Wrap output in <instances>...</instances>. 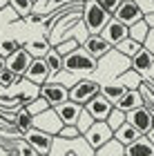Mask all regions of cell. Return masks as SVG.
Listing matches in <instances>:
<instances>
[{
	"instance_id": "obj_15",
	"label": "cell",
	"mask_w": 154,
	"mask_h": 156,
	"mask_svg": "<svg viewBox=\"0 0 154 156\" xmlns=\"http://www.w3.org/2000/svg\"><path fill=\"white\" fill-rule=\"evenodd\" d=\"M25 78L31 80V83H36V85H45L52 78V69L47 65V60L45 58H34L29 69H27V74H25Z\"/></svg>"
},
{
	"instance_id": "obj_13",
	"label": "cell",
	"mask_w": 154,
	"mask_h": 156,
	"mask_svg": "<svg viewBox=\"0 0 154 156\" xmlns=\"http://www.w3.org/2000/svg\"><path fill=\"white\" fill-rule=\"evenodd\" d=\"M31 60H34V56L27 51V47L23 45L20 49H16L9 58H7V67L9 69H13L20 78H25V74H27V69H29V65H31Z\"/></svg>"
},
{
	"instance_id": "obj_24",
	"label": "cell",
	"mask_w": 154,
	"mask_h": 156,
	"mask_svg": "<svg viewBox=\"0 0 154 156\" xmlns=\"http://www.w3.org/2000/svg\"><path fill=\"white\" fill-rule=\"evenodd\" d=\"M45 60H47V65L52 69V76H58V74L65 72V56H63L56 47L49 49V54L45 56Z\"/></svg>"
},
{
	"instance_id": "obj_10",
	"label": "cell",
	"mask_w": 154,
	"mask_h": 156,
	"mask_svg": "<svg viewBox=\"0 0 154 156\" xmlns=\"http://www.w3.org/2000/svg\"><path fill=\"white\" fill-rule=\"evenodd\" d=\"M40 94H43L54 107L60 105V103H65V101H69V87L58 83V80H47L45 85H40Z\"/></svg>"
},
{
	"instance_id": "obj_29",
	"label": "cell",
	"mask_w": 154,
	"mask_h": 156,
	"mask_svg": "<svg viewBox=\"0 0 154 156\" xmlns=\"http://www.w3.org/2000/svg\"><path fill=\"white\" fill-rule=\"evenodd\" d=\"M25 107H27V109H29V112H31V114H34V116H38V114H43V112H47V109H49V107H54V105H52L49 101H47V98H45L43 94H38L36 98H31V101H29V103H27V105H25Z\"/></svg>"
},
{
	"instance_id": "obj_38",
	"label": "cell",
	"mask_w": 154,
	"mask_h": 156,
	"mask_svg": "<svg viewBox=\"0 0 154 156\" xmlns=\"http://www.w3.org/2000/svg\"><path fill=\"white\" fill-rule=\"evenodd\" d=\"M138 5H141V9L145 11V13H150V11H154V0H136Z\"/></svg>"
},
{
	"instance_id": "obj_7",
	"label": "cell",
	"mask_w": 154,
	"mask_h": 156,
	"mask_svg": "<svg viewBox=\"0 0 154 156\" xmlns=\"http://www.w3.org/2000/svg\"><path fill=\"white\" fill-rule=\"evenodd\" d=\"M114 107H116V103L109 101L103 91H101V94H96L94 98H89V101L85 103V109H87L96 120H107V116L112 114V109H114Z\"/></svg>"
},
{
	"instance_id": "obj_5",
	"label": "cell",
	"mask_w": 154,
	"mask_h": 156,
	"mask_svg": "<svg viewBox=\"0 0 154 156\" xmlns=\"http://www.w3.org/2000/svg\"><path fill=\"white\" fill-rule=\"evenodd\" d=\"M56 140H60L65 147L60 145H54L52 154H94V147L87 143L85 134L83 136H76V138H65V136H56Z\"/></svg>"
},
{
	"instance_id": "obj_26",
	"label": "cell",
	"mask_w": 154,
	"mask_h": 156,
	"mask_svg": "<svg viewBox=\"0 0 154 156\" xmlns=\"http://www.w3.org/2000/svg\"><path fill=\"white\" fill-rule=\"evenodd\" d=\"M34 118H36V116H34L31 112L23 105V107H20V109L16 112V120H13V125H16L18 129L25 134V132H29L31 127H34Z\"/></svg>"
},
{
	"instance_id": "obj_23",
	"label": "cell",
	"mask_w": 154,
	"mask_h": 156,
	"mask_svg": "<svg viewBox=\"0 0 154 156\" xmlns=\"http://www.w3.org/2000/svg\"><path fill=\"white\" fill-rule=\"evenodd\" d=\"M96 154H101V156H127V147L114 136V138H109L105 145H101L98 150H96Z\"/></svg>"
},
{
	"instance_id": "obj_43",
	"label": "cell",
	"mask_w": 154,
	"mask_h": 156,
	"mask_svg": "<svg viewBox=\"0 0 154 156\" xmlns=\"http://www.w3.org/2000/svg\"><path fill=\"white\" fill-rule=\"evenodd\" d=\"M148 138H150V140H152V143H154V127H152V129L148 132Z\"/></svg>"
},
{
	"instance_id": "obj_3",
	"label": "cell",
	"mask_w": 154,
	"mask_h": 156,
	"mask_svg": "<svg viewBox=\"0 0 154 156\" xmlns=\"http://www.w3.org/2000/svg\"><path fill=\"white\" fill-rule=\"evenodd\" d=\"M103 85L92 80V78H81V80H76L72 87H69V98L81 105H85L89 98H94L96 94H101Z\"/></svg>"
},
{
	"instance_id": "obj_45",
	"label": "cell",
	"mask_w": 154,
	"mask_h": 156,
	"mask_svg": "<svg viewBox=\"0 0 154 156\" xmlns=\"http://www.w3.org/2000/svg\"><path fill=\"white\" fill-rule=\"evenodd\" d=\"M152 78H154V76H152Z\"/></svg>"
},
{
	"instance_id": "obj_11",
	"label": "cell",
	"mask_w": 154,
	"mask_h": 156,
	"mask_svg": "<svg viewBox=\"0 0 154 156\" xmlns=\"http://www.w3.org/2000/svg\"><path fill=\"white\" fill-rule=\"evenodd\" d=\"M34 125L40 127V129H45V132H49V134H54V136H58L65 123H63V118L58 116V112L54 107H49L47 112H43V114H38L34 118Z\"/></svg>"
},
{
	"instance_id": "obj_41",
	"label": "cell",
	"mask_w": 154,
	"mask_h": 156,
	"mask_svg": "<svg viewBox=\"0 0 154 156\" xmlns=\"http://www.w3.org/2000/svg\"><path fill=\"white\" fill-rule=\"evenodd\" d=\"M7 7H9V0H0V13H2Z\"/></svg>"
},
{
	"instance_id": "obj_31",
	"label": "cell",
	"mask_w": 154,
	"mask_h": 156,
	"mask_svg": "<svg viewBox=\"0 0 154 156\" xmlns=\"http://www.w3.org/2000/svg\"><path fill=\"white\" fill-rule=\"evenodd\" d=\"M20 80V76L13 72V69H9V67H5L2 72H0V94H2L5 89H9V87H13Z\"/></svg>"
},
{
	"instance_id": "obj_33",
	"label": "cell",
	"mask_w": 154,
	"mask_h": 156,
	"mask_svg": "<svg viewBox=\"0 0 154 156\" xmlns=\"http://www.w3.org/2000/svg\"><path fill=\"white\" fill-rule=\"evenodd\" d=\"M125 120H127V112H123L121 107H114V109H112V114L107 116V123H109V127H112L114 132L125 123Z\"/></svg>"
},
{
	"instance_id": "obj_44",
	"label": "cell",
	"mask_w": 154,
	"mask_h": 156,
	"mask_svg": "<svg viewBox=\"0 0 154 156\" xmlns=\"http://www.w3.org/2000/svg\"><path fill=\"white\" fill-rule=\"evenodd\" d=\"M34 2H38V0H34Z\"/></svg>"
},
{
	"instance_id": "obj_34",
	"label": "cell",
	"mask_w": 154,
	"mask_h": 156,
	"mask_svg": "<svg viewBox=\"0 0 154 156\" xmlns=\"http://www.w3.org/2000/svg\"><path fill=\"white\" fill-rule=\"evenodd\" d=\"M54 47L58 49V51H60L63 56H67L69 51H74L76 47H81V40H76V38L72 36V38H65L63 42H58V45H54Z\"/></svg>"
},
{
	"instance_id": "obj_20",
	"label": "cell",
	"mask_w": 154,
	"mask_h": 156,
	"mask_svg": "<svg viewBox=\"0 0 154 156\" xmlns=\"http://www.w3.org/2000/svg\"><path fill=\"white\" fill-rule=\"evenodd\" d=\"M130 156H154V143L148 138V134H143L141 138H136L134 143L127 145Z\"/></svg>"
},
{
	"instance_id": "obj_1",
	"label": "cell",
	"mask_w": 154,
	"mask_h": 156,
	"mask_svg": "<svg viewBox=\"0 0 154 156\" xmlns=\"http://www.w3.org/2000/svg\"><path fill=\"white\" fill-rule=\"evenodd\" d=\"M96 69H98V58H94L83 45L65 56V72L67 74H92Z\"/></svg>"
},
{
	"instance_id": "obj_16",
	"label": "cell",
	"mask_w": 154,
	"mask_h": 156,
	"mask_svg": "<svg viewBox=\"0 0 154 156\" xmlns=\"http://www.w3.org/2000/svg\"><path fill=\"white\" fill-rule=\"evenodd\" d=\"M83 47L87 49L89 54L94 56V58H105L107 56V51H112V45H109V40H105L101 34H89V36L85 38V42H83Z\"/></svg>"
},
{
	"instance_id": "obj_37",
	"label": "cell",
	"mask_w": 154,
	"mask_h": 156,
	"mask_svg": "<svg viewBox=\"0 0 154 156\" xmlns=\"http://www.w3.org/2000/svg\"><path fill=\"white\" fill-rule=\"evenodd\" d=\"M98 2L103 5V9L107 11L109 16H114V13H116V9L121 7V2H123V0H98Z\"/></svg>"
},
{
	"instance_id": "obj_22",
	"label": "cell",
	"mask_w": 154,
	"mask_h": 156,
	"mask_svg": "<svg viewBox=\"0 0 154 156\" xmlns=\"http://www.w3.org/2000/svg\"><path fill=\"white\" fill-rule=\"evenodd\" d=\"M141 47H143V42H138V40H134L132 36H127L125 40H121V42H118V45H116L114 49H116V51L121 54V56H125L127 60H132V58H134V56H136L138 51H141Z\"/></svg>"
},
{
	"instance_id": "obj_40",
	"label": "cell",
	"mask_w": 154,
	"mask_h": 156,
	"mask_svg": "<svg viewBox=\"0 0 154 156\" xmlns=\"http://www.w3.org/2000/svg\"><path fill=\"white\" fill-rule=\"evenodd\" d=\"M145 20L150 23V27L154 29V11H150V13H145Z\"/></svg>"
},
{
	"instance_id": "obj_18",
	"label": "cell",
	"mask_w": 154,
	"mask_h": 156,
	"mask_svg": "<svg viewBox=\"0 0 154 156\" xmlns=\"http://www.w3.org/2000/svg\"><path fill=\"white\" fill-rule=\"evenodd\" d=\"M141 105H145V101H143V94H141V89H138V87H130L116 101V107H121L123 112H132V109L141 107Z\"/></svg>"
},
{
	"instance_id": "obj_12",
	"label": "cell",
	"mask_w": 154,
	"mask_h": 156,
	"mask_svg": "<svg viewBox=\"0 0 154 156\" xmlns=\"http://www.w3.org/2000/svg\"><path fill=\"white\" fill-rule=\"evenodd\" d=\"M127 120L134 127H138L143 134H148L152 127H154V112L148 107V105H141V107L127 112Z\"/></svg>"
},
{
	"instance_id": "obj_4",
	"label": "cell",
	"mask_w": 154,
	"mask_h": 156,
	"mask_svg": "<svg viewBox=\"0 0 154 156\" xmlns=\"http://www.w3.org/2000/svg\"><path fill=\"white\" fill-rule=\"evenodd\" d=\"M54 138H56L54 134L40 129V127H36V125H34L29 132H25V140L34 147V150H36V154H52V150H54Z\"/></svg>"
},
{
	"instance_id": "obj_21",
	"label": "cell",
	"mask_w": 154,
	"mask_h": 156,
	"mask_svg": "<svg viewBox=\"0 0 154 156\" xmlns=\"http://www.w3.org/2000/svg\"><path fill=\"white\" fill-rule=\"evenodd\" d=\"M25 47H27V51H29L34 58H45L54 45H52V40L45 36V38H34L29 42H25Z\"/></svg>"
},
{
	"instance_id": "obj_32",
	"label": "cell",
	"mask_w": 154,
	"mask_h": 156,
	"mask_svg": "<svg viewBox=\"0 0 154 156\" xmlns=\"http://www.w3.org/2000/svg\"><path fill=\"white\" fill-rule=\"evenodd\" d=\"M23 45L16 40V38H7V36H2L0 38V54L5 56V58H9V56L16 51V49H20Z\"/></svg>"
},
{
	"instance_id": "obj_6",
	"label": "cell",
	"mask_w": 154,
	"mask_h": 156,
	"mask_svg": "<svg viewBox=\"0 0 154 156\" xmlns=\"http://www.w3.org/2000/svg\"><path fill=\"white\" fill-rule=\"evenodd\" d=\"M85 138H87V143L94 147V154H96V150H98L101 145H105L109 138H114V129L109 127L107 120H94V125L85 132Z\"/></svg>"
},
{
	"instance_id": "obj_36",
	"label": "cell",
	"mask_w": 154,
	"mask_h": 156,
	"mask_svg": "<svg viewBox=\"0 0 154 156\" xmlns=\"http://www.w3.org/2000/svg\"><path fill=\"white\" fill-rule=\"evenodd\" d=\"M58 136H65V138H76V136H83V132L78 129V125H63V129Z\"/></svg>"
},
{
	"instance_id": "obj_9",
	"label": "cell",
	"mask_w": 154,
	"mask_h": 156,
	"mask_svg": "<svg viewBox=\"0 0 154 156\" xmlns=\"http://www.w3.org/2000/svg\"><path fill=\"white\" fill-rule=\"evenodd\" d=\"M101 36H103L105 40H109V45H112V47H116L121 40H125V38L130 36V27L125 25V23H121L118 18L112 16V18H109V23L103 27Z\"/></svg>"
},
{
	"instance_id": "obj_25",
	"label": "cell",
	"mask_w": 154,
	"mask_h": 156,
	"mask_svg": "<svg viewBox=\"0 0 154 156\" xmlns=\"http://www.w3.org/2000/svg\"><path fill=\"white\" fill-rule=\"evenodd\" d=\"M72 2H76V0H38L36 7H34V11L47 16V13H52L56 9H63V7H67V5H72Z\"/></svg>"
},
{
	"instance_id": "obj_39",
	"label": "cell",
	"mask_w": 154,
	"mask_h": 156,
	"mask_svg": "<svg viewBox=\"0 0 154 156\" xmlns=\"http://www.w3.org/2000/svg\"><path fill=\"white\" fill-rule=\"evenodd\" d=\"M145 47H148L150 51L154 54V29L150 31V36H148V40H145Z\"/></svg>"
},
{
	"instance_id": "obj_14",
	"label": "cell",
	"mask_w": 154,
	"mask_h": 156,
	"mask_svg": "<svg viewBox=\"0 0 154 156\" xmlns=\"http://www.w3.org/2000/svg\"><path fill=\"white\" fill-rule=\"evenodd\" d=\"M130 65H132V69L138 74V76H145V78H150V74H152V69H154V54L150 51L148 47H141V51H138L134 58L130 60Z\"/></svg>"
},
{
	"instance_id": "obj_8",
	"label": "cell",
	"mask_w": 154,
	"mask_h": 156,
	"mask_svg": "<svg viewBox=\"0 0 154 156\" xmlns=\"http://www.w3.org/2000/svg\"><path fill=\"white\" fill-rule=\"evenodd\" d=\"M114 18H118L121 23L132 27L134 23H138L141 18H145V11L141 9V5H138L136 0H123L121 7H118L116 13H114Z\"/></svg>"
},
{
	"instance_id": "obj_35",
	"label": "cell",
	"mask_w": 154,
	"mask_h": 156,
	"mask_svg": "<svg viewBox=\"0 0 154 156\" xmlns=\"http://www.w3.org/2000/svg\"><path fill=\"white\" fill-rule=\"evenodd\" d=\"M94 120H96V118H94L92 114H89L87 109H83V112H81V116H78V120H76V125H78V129H81L83 134H85V132L89 129V127L94 125Z\"/></svg>"
},
{
	"instance_id": "obj_30",
	"label": "cell",
	"mask_w": 154,
	"mask_h": 156,
	"mask_svg": "<svg viewBox=\"0 0 154 156\" xmlns=\"http://www.w3.org/2000/svg\"><path fill=\"white\" fill-rule=\"evenodd\" d=\"M9 7L18 13L20 18H27V16L34 11L36 2H34V0H9Z\"/></svg>"
},
{
	"instance_id": "obj_19",
	"label": "cell",
	"mask_w": 154,
	"mask_h": 156,
	"mask_svg": "<svg viewBox=\"0 0 154 156\" xmlns=\"http://www.w3.org/2000/svg\"><path fill=\"white\" fill-rule=\"evenodd\" d=\"M114 136H116L118 140H121V143H123L125 147H127L130 143H134L136 138H141V136H143V132L138 129V127H134V125L130 123V120H125V123H123V125L114 132Z\"/></svg>"
},
{
	"instance_id": "obj_42",
	"label": "cell",
	"mask_w": 154,
	"mask_h": 156,
	"mask_svg": "<svg viewBox=\"0 0 154 156\" xmlns=\"http://www.w3.org/2000/svg\"><path fill=\"white\" fill-rule=\"evenodd\" d=\"M7 67V58H5V56L2 54H0V72H2V69Z\"/></svg>"
},
{
	"instance_id": "obj_27",
	"label": "cell",
	"mask_w": 154,
	"mask_h": 156,
	"mask_svg": "<svg viewBox=\"0 0 154 156\" xmlns=\"http://www.w3.org/2000/svg\"><path fill=\"white\" fill-rule=\"evenodd\" d=\"M150 31H152V27H150V23L145 18H141L138 23H134V25L130 27V36L134 38V40H138V42H143V45H145V40H148Z\"/></svg>"
},
{
	"instance_id": "obj_28",
	"label": "cell",
	"mask_w": 154,
	"mask_h": 156,
	"mask_svg": "<svg viewBox=\"0 0 154 156\" xmlns=\"http://www.w3.org/2000/svg\"><path fill=\"white\" fill-rule=\"evenodd\" d=\"M130 87H127V85H125V83H107V85H103V94L105 96H107L109 98V101H118V98H121L123 94H125V91H127Z\"/></svg>"
},
{
	"instance_id": "obj_2",
	"label": "cell",
	"mask_w": 154,
	"mask_h": 156,
	"mask_svg": "<svg viewBox=\"0 0 154 156\" xmlns=\"http://www.w3.org/2000/svg\"><path fill=\"white\" fill-rule=\"evenodd\" d=\"M109 13L103 9V5L98 0H85L83 5V23L87 25L89 34H101L103 27L109 23Z\"/></svg>"
},
{
	"instance_id": "obj_17",
	"label": "cell",
	"mask_w": 154,
	"mask_h": 156,
	"mask_svg": "<svg viewBox=\"0 0 154 156\" xmlns=\"http://www.w3.org/2000/svg\"><path fill=\"white\" fill-rule=\"evenodd\" d=\"M54 109L58 112V116L63 118V123H65V125H76V120H78L81 112L85 109V105H81V103H76V101H72V98H69V101L56 105Z\"/></svg>"
}]
</instances>
